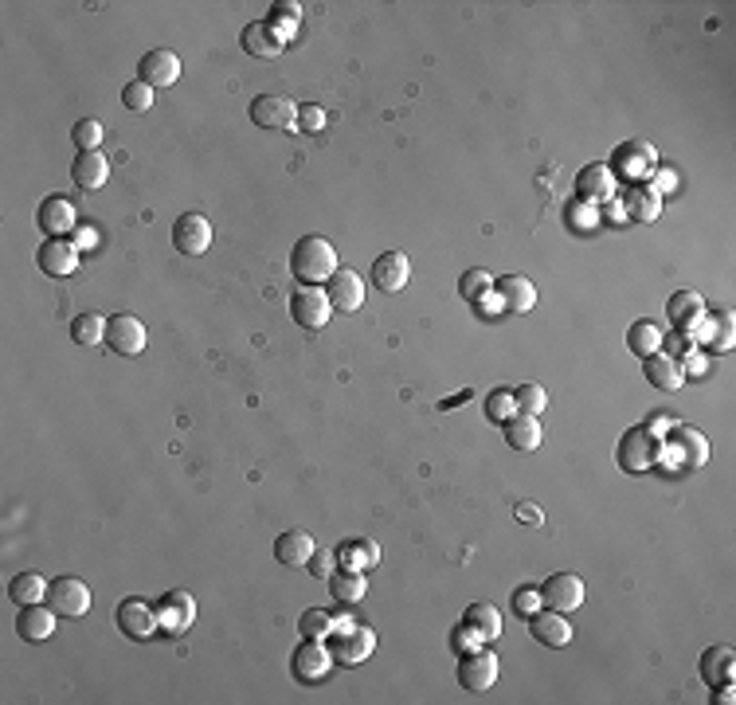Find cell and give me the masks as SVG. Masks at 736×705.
Listing matches in <instances>:
<instances>
[{
  "label": "cell",
  "instance_id": "6da1fadb",
  "mask_svg": "<svg viewBox=\"0 0 736 705\" xmlns=\"http://www.w3.org/2000/svg\"><path fill=\"white\" fill-rule=\"evenodd\" d=\"M337 247L325 235H302L290 251V271L302 286H322L337 275Z\"/></svg>",
  "mask_w": 736,
  "mask_h": 705
},
{
  "label": "cell",
  "instance_id": "7a4b0ae2",
  "mask_svg": "<svg viewBox=\"0 0 736 705\" xmlns=\"http://www.w3.org/2000/svg\"><path fill=\"white\" fill-rule=\"evenodd\" d=\"M615 463L627 470V474H646L662 463V439L646 431V423L639 427H627L619 447H615Z\"/></svg>",
  "mask_w": 736,
  "mask_h": 705
},
{
  "label": "cell",
  "instance_id": "3957f363",
  "mask_svg": "<svg viewBox=\"0 0 736 705\" xmlns=\"http://www.w3.org/2000/svg\"><path fill=\"white\" fill-rule=\"evenodd\" d=\"M615 177H627L631 185H646L654 173H658V153L650 141H627L611 153V165H607Z\"/></svg>",
  "mask_w": 736,
  "mask_h": 705
},
{
  "label": "cell",
  "instance_id": "277c9868",
  "mask_svg": "<svg viewBox=\"0 0 736 705\" xmlns=\"http://www.w3.org/2000/svg\"><path fill=\"white\" fill-rule=\"evenodd\" d=\"M114 623H118V631H122V635H130L134 643H145V639H153V635L161 631L157 604H149V600H141V596L122 600V604L114 608Z\"/></svg>",
  "mask_w": 736,
  "mask_h": 705
},
{
  "label": "cell",
  "instance_id": "5b68a950",
  "mask_svg": "<svg viewBox=\"0 0 736 705\" xmlns=\"http://www.w3.org/2000/svg\"><path fill=\"white\" fill-rule=\"evenodd\" d=\"M251 122L259 130H298V102L286 94H259L251 102Z\"/></svg>",
  "mask_w": 736,
  "mask_h": 705
},
{
  "label": "cell",
  "instance_id": "8992f818",
  "mask_svg": "<svg viewBox=\"0 0 736 705\" xmlns=\"http://www.w3.org/2000/svg\"><path fill=\"white\" fill-rule=\"evenodd\" d=\"M329 651L337 658V666H361L376 651V631L361 627V623H349V627L333 631V647Z\"/></svg>",
  "mask_w": 736,
  "mask_h": 705
},
{
  "label": "cell",
  "instance_id": "52a82bcc",
  "mask_svg": "<svg viewBox=\"0 0 736 705\" xmlns=\"http://www.w3.org/2000/svg\"><path fill=\"white\" fill-rule=\"evenodd\" d=\"M541 600H545V608L568 615V611L584 608L588 588H584V580H580L576 572H552L549 580L541 584Z\"/></svg>",
  "mask_w": 736,
  "mask_h": 705
},
{
  "label": "cell",
  "instance_id": "ba28073f",
  "mask_svg": "<svg viewBox=\"0 0 736 705\" xmlns=\"http://www.w3.org/2000/svg\"><path fill=\"white\" fill-rule=\"evenodd\" d=\"M329 314H333V302H329L325 286H302V290H294L290 318L302 329H322L329 322Z\"/></svg>",
  "mask_w": 736,
  "mask_h": 705
},
{
  "label": "cell",
  "instance_id": "9c48e42d",
  "mask_svg": "<svg viewBox=\"0 0 736 705\" xmlns=\"http://www.w3.org/2000/svg\"><path fill=\"white\" fill-rule=\"evenodd\" d=\"M690 333L701 349H709V353H729L736 341V322L729 310H713V314H705Z\"/></svg>",
  "mask_w": 736,
  "mask_h": 705
},
{
  "label": "cell",
  "instance_id": "30bf717a",
  "mask_svg": "<svg viewBox=\"0 0 736 705\" xmlns=\"http://www.w3.org/2000/svg\"><path fill=\"white\" fill-rule=\"evenodd\" d=\"M47 600L55 604L59 615L79 619V615L91 611V588H87V580H79V576H59V580H51Z\"/></svg>",
  "mask_w": 736,
  "mask_h": 705
},
{
  "label": "cell",
  "instance_id": "8fae6325",
  "mask_svg": "<svg viewBox=\"0 0 736 705\" xmlns=\"http://www.w3.org/2000/svg\"><path fill=\"white\" fill-rule=\"evenodd\" d=\"M290 666H294V678H298V682H322L325 674L337 666V658H333V651H329L325 643H318V639H302L298 651H294V658H290Z\"/></svg>",
  "mask_w": 736,
  "mask_h": 705
},
{
  "label": "cell",
  "instance_id": "7c38bea8",
  "mask_svg": "<svg viewBox=\"0 0 736 705\" xmlns=\"http://www.w3.org/2000/svg\"><path fill=\"white\" fill-rule=\"evenodd\" d=\"M79 243H71L67 235H55V239H44V247H40V271L51 275V279H67V275H75L79 271Z\"/></svg>",
  "mask_w": 736,
  "mask_h": 705
},
{
  "label": "cell",
  "instance_id": "4fadbf2b",
  "mask_svg": "<svg viewBox=\"0 0 736 705\" xmlns=\"http://www.w3.org/2000/svg\"><path fill=\"white\" fill-rule=\"evenodd\" d=\"M106 345L114 353H122V357H138V353H145V345H149V333H145V326H141L134 314H114L106 322Z\"/></svg>",
  "mask_w": 736,
  "mask_h": 705
},
{
  "label": "cell",
  "instance_id": "5bb4252c",
  "mask_svg": "<svg viewBox=\"0 0 736 705\" xmlns=\"http://www.w3.org/2000/svg\"><path fill=\"white\" fill-rule=\"evenodd\" d=\"M498 655H490V651H470V655H462L459 662V682L462 690H470V694H486L494 682H498Z\"/></svg>",
  "mask_w": 736,
  "mask_h": 705
},
{
  "label": "cell",
  "instance_id": "9a60e30c",
  "mask_svg": "<svg viewBox=\"0 0 736 705\" xmlns=\"http://www.w3.org/2000/svg\"><path fill=\"white\" fill-rule=\"evenodd\" d=\"M325 294L333 302V310L341 314H357L365 306V279L353 267H337V275L325 282Z\"/></svg>",
  "mask_w": 736,
  "mask_h": 705
},
{
  "label": "cell",
  "instance_id": "2e32d148",
  "mask_svg": "<svg viewBox=\"0 0 736 705\" xmlns=\"http://www.w3.org/2000/svg\"><path fill=\"white\" fill-rule=\"evenodd\" d=\"M138 71H141L138 79L149 83V87H173L181 79V55L169 51V47H153V51L141 55Z\"/></svg>",
  "mask_w": 736,
  "mask_h": 705
},
{
  "label": "cell",
  "instance_id": "e0dca14e",
  "mask_svg": "<svg viewBox=\"0 0 736 705\" xmlns=\"http://www.w3.org/2000/svg\"><path fill=\"white\" fill-rule=\"evenodd\" d=\"M173 247L181 255H204L212 247V220L200 216V212H184L173 224Z\"/></svg>",
  "mask_w": 736,
  "mask_h": 705
},
{
  "label": "cell",
  "instance_id": "ac0fdd59",
  "mask_svg": "<svg viewBox=\"0 0 736 705\" xmlns=\"http://www.w3.org/2000/svg\"><path fill=\"white\" fill-rule=\"evenodd\" d=\"M615 192H619V177L607 165H584L576 173V196L584 204H611Z\"/></svg>",
  "mask_w": 736,
  "mask_h": 705
},
{
  "label": "cell",
  "instance_id": "d6986e66",
  "mask_svg": "<svg viewBox=\"0 0 736 705\" xmlns=\"http://www.w3.org/2000/svg\"><path fill=\"white\" fill-rule=\"evenodd\" d=\"M157 615H161V631L165 635H184L196 623V600L188 592H181V588H173V592H165L157 600Z\"/></svg>",
  "mask_w": 736,
  "mask_h": 705
},
{
  "label": "cell",
  "instance_id": "ffe728a7",
  "mask_svg": "<svg viewBox=\"0 0 736 705\" xmlns=\"http://www.w3.org/2000/svg\"><path fill=\"white\" fill-rule=\"evenodd\" d=\"M494 302H498L506 314H529V310L537 306V286L525 279V275L494 279Z\"/></svg>",
  "mask_w": 736,
  "mask_h": 705
},
{
  "label": "cell",
  "instance_id": "44dd1931",
  "mask_svg": "<svg viewBox=\"0 0 736 705\" xmlns=\"http://www.w3.org/2000/svg\"><path fill=\"white\" fill-rule=\"evenodd\" d=\"M412 279V263L404 251H384L376 263H372V286L384 290V294H400Z\"/></svg>",
  "mask_w": 736,
  "mask_h": 705
},
{
  "label": "cell",
  "instance_id": "7402d4cb",
  "mask_svg": "<svg viewBox=\"0 0 736 705\" xmlns=\"http://www.w3.org/2000/svg\"><path fill=\"white\" fill-rule=\"evenodd\" d=\"M670 447H674V455H678V463L682 467H705L709 463V439L697 431V427H686V423H674L670 427Z\"/></svg>",
  "mask_w": 736,
  "mask_h": 705
},
{
  "label": "cell",
  "instance_id": "603a6c76",
  "mask_svg": "<svg viewBox=\"0 0 736 705\" xmlns=\"http://www.w3.org/2000/svg\"><path fill=\"white\" fill-rule=\"evenodd\" d=\"M529 631H533V639H537L541 647H552V651L572 643V623L564 619V611L541 608L533 619H529Z\"/></svg>",
  "mask_w": 736,
  "mask_h": 705
},
{
  "label": "cell",
  "instance_id": "cb8c5ba5",
  "mask_svg": "<svg viewBox=\"0 0 736 705\" xmlns=\"http://www.w3.org/2000/svg\"><path fill=\"white\" fill-rule=\"evenodd\" d=\"M314 537L306 533V529H286V533H278L275 537V561L282 568H306L310 557H314Z\"/></svg>",
  "mask_w": 736,
  "mask_h": 705
},
{
  "label": "cell",
  "instance_id": "d4e9b609",
  "mask_svg": "<svg viewBox=\"0 0 736 705\" xmlns=\"http://www.w3.org/2000/svg\"><path fill=\"white\" fill-rule=\"evenodd\" d=\"M36 224H40V232L47 239H55V235H67L75 232V208H71V200L67 196H44V204H40V212H36Z\"/></svg>",
  "mask_w": 736,
  "mask_h": 705
},
{
  "label": "cell",
  "instance_id": "484cf974",
  "mask_svg": "<svg viewBox=\"0 0 736 705\" xmlns=\"http://www.w3.org/2000/svg\"><path fill=\"white\" fill-rule=\"evenodd\" d=\"M623 216L627 220H635V224H650V220H658L662 216V192L650 185H631L627 188V196H623Z\"/></svg>",
  "mask_w": 736,
  "mask_h": 705
},
{
  "label": "cell",
  "instance_id": "4316f807",
  "mask_svg": "<svg viewBox=\"0 0 736 705\" xmlns=\"http://www.w3.org/2000/svg\"><path fill=\"white\" fill-rule=\"evenodd\" d=\"M646 380L654 384V388H662V392H678L682 384H686V365L678 361V357H670V353H654V357H646Z\"/></svg>",
  "mask_w": 736,
  "mask_h": 705
},
{
  "label": "cell",
  "instance_id": "83f0119b",
  "mask_svg": "<svg viewBox=\"0 0 736 705\" xmlns=\"http://www.w3.org/2000/svg\"><path fill=\"white\" fill-rule=\"evenodd\" d=\"M55 608H44V604H32V608H20L16 615V631H20V639H28V643H44L55 635Z\"/></svg>",
  "mask_w": 736,
  "mask_h": 705
},
{
  "label": "cell",
  "instance_id": "f1b7e54d",
  "mask_svg": "<svg viewBox=\"0 0 736 705\" xmlns=\"http://www.w3.org/2000/svg\"><path fill=\"white\" fill-rule=\"evenodd\" d=\"M329 592H333L337 604L357 608V604L368 596V576L365 572H357V568H345V564H341V568L329 576Z\"/></svg>",
  "mask_w": 736,
  "mask_h": 705
},
{
  "label": "cell",
  "instance_id": "f546056e",
  "mask_svg": "<svg viewBox=\"0 0 736 705\" xmlns=\"http://www.w3.org/2000/svg\"><path fill=\"white\" fill-rule=\"evenodd\" d=\"M71 181L83 188V192H94V188H102L110 181V161L91 149V153H79L75 157V165H71Z\"/></svg>",
  "mask_w": 736,
  "mask_h": 705
},
{
  "label": "cell",
  "instance_id": "4dcf8cb0",
  "mask_svg": "<svg viewBox=\"0 0 736 705\" xmlns=\"http://www.w3.org/2000/svg\"><path fill=\"white\" fill-rule=\"evenodd\" d=\"M666 314L678 329H693L705 318V298L697 290H674L670 302H666Z\"/></svg>",
  "mask_w": 736,
  "mask_h": 705
},
{
  "label": "cell",
  "instance_id": "1f68e13d",
  "mask_svg": "<svg viewBox=\"0 0 736 705\" xmlns=\"http://www.w3.org/2000/svg\"><path fill=\"white\" fill-rule=\"evenodd\" d=\"M282 47L286 44L271 32L267 20H255V24L243 28V51L255 55V59H275V55H282Z\"/></svg>",
  "mask_w": 736,
  "mask_h": 705
},
{
  "label": "cell",
  "instance_id": "d6a6232c",
  "mask_svg": "<svg viewBox=\"0 0 736 705\" xmlns=\"http://www.w3.org/2000/svg\"><path fill=\"white\" fill-rule=\"evenodd\" d=\"M506 443L513 451H537V447H541V420H537V416H525V412L509 416Z\"/></svg>",
  "mask_w": 736,
  "mask_h": 705
},
{
  "label": "cell",
  "instance_id": "836d02e7",
  "mask_svg": "<svg viewBox=\"0 0 736 705\" xmlns=\"http://www.w3.org/2000/svg\"><path fill=\"white\" fill-rule=\"evenodd\" d=\"M733 674H736V655L729 647H709L701 655V678H705V686L733 682Z\"/></svg>",
  "mask_w": 736,
  "mask_h": 705
},
{
  "label": "cell",
  "instance_id": "e575fe53",
  "mask_svg": "<svg viewBox=\"0 0 736 705\" xmlns=\"http://www.w3.org/2000/svg\"><path fill=\"white\" fill-rule=\"evenodd\" d=\"M662 329L654 326L650 318H639V322H631V329H627V349L635 353V357H654V353H662Z\"/></svg>",
  "mask_w": 736,
  "mask_h": 705
},
{
  "label": "cell",
  "instance_id": "d590c367",
  "mask_svg": "<svg viewBox=\"0 0 736 705\" xmlns=\"http://www.w3.org/2000/svg\"><path fill=\"white\" fill-rule=\"evenodd\" d=\"M47 584L40 572H20V576H12V584H8V596H12V604H20V608H32V604H44L47 596Z\"/></svg>",
  "mask_w": 736,
  "mask_h": 705
},
{
  "label": "cell",
  "instance_id": "8d00e7d4",
  "mask_svg": "<svg viewBox=\"0 0 736 705\" xmlns=\"http://www.w3.org/2000/svg\"><path fill=\"white\" fill-rule=\"evenodd\" d=\"M462 623H470L482 635V643H494L502 635V611L494 608V604H470L466 615H462Z\"/></svg>",
  "mask_w": 736,
  "mask_h": 705
},
{
  "label": "cell",
  "instance_id": "74e56055",
  "mask_svg": "<svg viewBox=\"0 0 736 705\" xmlns=\"http://www.w3.org/2000/svg\"><path fill=\"white\" fill-rule=\"evenodd\" d=\"M337 553H341V564H345V568H357V572H368V568L380 564V545H376V541H365V537H353V541L341 545Z\"/></svg>",
  "mask_w": 736,
  "mask_h": 705
},
{
  "label": "cell",
  "instance_id": "f35d334b",
  "mask_svg": "<svg viewBox=\"0 0 736 705\" xmlns=\"http://www.w3.org/2000/svg\"><path fill=\"white\" fill-rule=\"evenodd\" d=\"M271 32H275L282 44H290L294 40V32H298V24H302V8L294 4V0H278L275 8H271Z\"/></svg>",
  "mask_w": 736,
  "mask_h": 705
},
{
  "label": "cell",
  "instance_id": "ab89813d",
  "mask_svg": "<svg viewBox=\"0 0 736 705\" xmlns=\"http://www.w3.org/2000/svg\"><path fill=\"white\" fill-rule=\"evenodd\" d=\"M106 322H110V318H102V314H94V310L79 314V318L71 322V341H75V345H98V341H106Z\"/></svg>",
  "mask_w": 736,
  "mask_h": 705
},
{
  "label": "cell",
  "instance_id": "60d3db41",
  "mask_svg": "<svg viewBox=\"0 0 736 705\" xmlns=\"http://www.w3.org/2000/svg\"><path fill=\"white\" fill-rule=\"evenodd\" d=\"M298 631H302V639H318V643H325V639H333V631H337V619H333L329 611H322V608H310V611H302V619H298Z\"/></svg>",
  "mask_w": 736,
  "mask_h": 705
},
{
  "label": "cell",
  "instance_id": "b9f144b4",
  "mask_svg": "<svg viewBox=\"0 0 736 705\" xmlns=\"http://www.w3.org/2000/svg\"><path fill=\"white\" fill-rule=\"evenodd\" d=\"M513 400H517V412H525V416H541V412H545V404H549V392H545L537 380H525L521 388H513Z\"/></svg>",
  "mask_w": 736,
  "mask_h": 705
},
{
  "label": "cell",
  "instance_id": "7bdbcfd3",
  "mask_svg": "<svg viewBox=\"0 0 736 705\" xmlns=\"http://www.w3.org/2000/svg\"><path fill=\"white\" fill-rule=\"evenodd\" d=\"M459 290H462V298L482 302V298H490V294H494V275H490V271H482V267H474V271H466V275L459 279Z\"/></svg>",
  "mask_w": 736,
  "mask_h": 705
},
{
  "label": "cell",
  "instance_id": "ee69618b",
  "mask_svg": "<svg viewBox=\"0 0 736 705\" xmlns=\"http://www.w3.org/2000/svg\"><path fill=\"white\" fill-rule=\"evenodd\" d=\"M102 122L98 118H79L75 122V130H71V138H75V145H79V153H91V149H98L102 145Z\"/></svg>",
  "mask_w": 736,
  "mask_h": 705
},
{
  "label": "cell",
  "instance_id": "f6af8a7d",
  "mask_svg": "<svg viewBox=\"0 0 736 705\" xmlns=\"http://www.w3.org/2000/svg\"><path fill=\"white\" fill-rule=\"evenodd\" d=\"M486 416L494 423H506L509 416H517V400H513L509 388H494V392L486 396Z\"/></svg>",
  "mask_w": 736,
  "mask_h": 705
},
{
  "label": "cell",
  "instance_id": "bcb514c9",
  "mask_svg": "<svg viewBox=\"0 0 736 705\" xmlns=\"http://www.w3.org/2000/svg\"><path fill=\"white\" fill-rule=\"evenodd\" d=\"M122 102H126V110L141 114V110H149V106H153V87H149V83H141V79H134V83H126V87H122Z\"/></svg>",
  "mask_w": 736,
  "mask_h": 705
},
{
  "label": "cell",
  "instance_id": "7dc6e473",
  "mask_svg": "<svg viewBox=\"0 0 736 705\" xmlns=\"http://www.w3.org/2000/svg\"><path fill=\"white\" fill-rule=\"evenodd\" d=\"M541 604H545V600H541V588H517V592H513V611H517L521 619H533V615L541 611Z\"/></svg>",
  "mask_w": 736,
  "mask_h": 705
},
{
  "label": "cell",
  "instance_id": "c3c4849f",
  "mask_svg": "<svg viewBox=\"0 0 736 705\" xmlns=\"http://www.w3.org/2000/svg\"><path fill=\"white\" fill-rule=\"evenodd\" d=\"M451 647H455V655H470V651H478L482 647V635L470 627V623H459L455 631H451Z\"/></svg>",
  "mask_w": 736,
  "mask_h": 705
},
{
  "label": "cell",
  "instance_id": "681fc988",
  "mask_svg": "<svg viewBox=\"0 0 736 705\" xmlns=\"http://www.w3.org/2000/svg\"><path fill=\"white\" fill-rule=\"evenodd\" d=\"M337 568H341V553H337V549H314V557H310V572H314V576L329 580Z\"/></svg>",
  "mask_w": 736,
  "mask_h": 705
},
{
  "label": "cell",
  "instance_id": "f907efd6",
  "mask_svg": "<svg viewBox=\"0 0 736 705\" xmlns=\"http://www.w3.org/2000/svg\"><path fill=\"white\" fill-rule=\"evenodd\" d=\"M298 130H302V134H322L325 130L322 106H302V110H298Z\"/></svg>",
  "mask_w": 736,
  "mask_h": 705
},
{
  "label": "cell",
  "instance_id": "816d5d0a",
  "mask_svg": "<svg viewBox=\"0 0 736 705\" xmlns=\"http://www.w3.org/2000/svg\"><path fill=\"white\" fill-rule=\"evenodd\" d=\"M662 345H666L670 353H682V357H678L682 365H686V357H690V353H697V341H693L690 329H678L674 337H662Z\"/></svg>",
  "mask_w": 736,
  "mask_h": 705
},
{
  "label": "cell",
  "instance_id": "f5cc1de1",
  "mask_svg": "<svg viewBox=\"0 0 736 705\" xmlns=\"http://www.w3.org/2000/svg\"><path fill=\"white\" fill-rule=\"evenodd\" d=\"M670 427H674V420H670V412H654V420L646 423V431H650V435H658V439H662V435H666Z\"/></svg>",
  "mask_w": 736,
  "mask_h": 705
},
{
  "label": "cell",
  "instance_id": "db71d44e",
  "mask_svg": "<svg viewBox=\"0 0 736 705\" xmlns=\"http://www.w3.org/2000/svg\"><path fill=\"white\" fill-rule=\"evenodd\" d=\"M517 521H529V525H541V514H537V506H533V502H521V506H517Z\"/></svg>",
  "mask_w": 736,
  "mask_h": 705
},
{
  "label": "cell",
  "instance_id": "11a10c76",
  "mask_svg": "<svg viewBox=\"0 0 736 705\" xmlns=\"http://www.w3.org/2000/svg\"><path fill=\"white\" fill-rule=\"evenodd\" d=\"M713 690H717V702H721V705H733L736 702L733 682H721V686H713Z\"/></svg>",
  "mask_w": 736,
  "mask_h": 705
},
{
  "label": "cell",
  "instance_id": "9f6ffc18",
  "mask_svg": "<svg viewBox=\"0 0 736 705\" xmlns=\"http://www.w3.org/2000/svg\"><path fill=\"white\" fill-rule=\"evenodd\" d=\"M75 243H79V251H83V247H87V243H94V235L87 232V228H79V239H75Z\"/></svg>",
  "mask_w": 736,
  "mask_h": 705
}]
</instances>
